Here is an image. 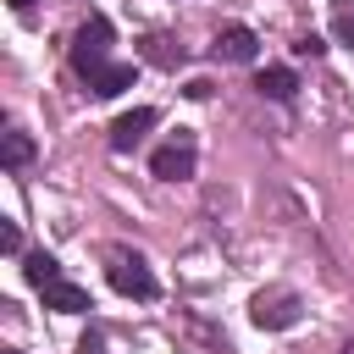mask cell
<instances>
[{"mask_svg":"<svg viewBox=\"0 0 354 354\" xmlns=\"http://www.w3.org/2000/svg\"><path fill=\"white\" fill-rule=\"evenodd\" d=\"M77 354H105V348H100V337H94V332H88V337H83V343H77Z\"/></svg>","mask_w":354,"mask_h":354,"instance_id":"2e32d148","label":"cell"},{"mask_svg":"<svg viewBox=\"0 0 354 354\" xmlns=\"http://www.w3.org/2000/svg\"><path fill=\"white\" fill-rule=\"evenodd\" d=\"M39 293H44V310H61V315H83L88 310V288H77L66 277H50Z\"/></svg>","mask_w":354,"mask_h":354,"instance_id":"52a82bcc","label":"cell"},{"mask_svg":"<svg viewBox=\"0 0 354 354\" xmlns=\"http://www.w3.org/2000/svg\"><path fill=\"white\" fill-rule=\"evenodd\" d=\"M0 160H6L11 171H22V166L33 160V138H28L22 127H11V133H6V144H0Z\"/></svg>","mask_w":354,"mask_h":354,"instance_id":"8fae6325","label":"cell"},{"mask_svg":"<svg viewBox=\"0 0 354 354\" xmlns=\"http://www.w3.org/2000/svg\"><path fill=\"white\" fill-rule=\"evenodd\" d=\"M0 354H17V348H0Z\"/></svg>","mask_w":354,"mask_h":354,"instance_id":"d6986e66","label":"cell"},{"mask_svg":"<svg viewBox=\"0 0 354 354\" xmlns=\"http://www.w3.org/2000/svg\"><path fill=\"white\" fill-rule=\"evenodd\" d=\"M249 315H254V326H266V332H277V326H293V321H299V293H293V288L254 293Z\"/></svg>","mask_w":354,"mask_h":354,"instance_id":"3957f363","label":"cell"},{"mask_svg":"<svg viewBox=\"0 0 354 354\" xmlns=\"http://www.w3.org/2000/svg\"><path fill=\"white\" fill-rule=\"evenodd\" d=\"M149 171H155L160 183H183V177H194V138L177 133L171 144H160V149L149 155Z\"/></svg>","mask_w":354,"mask_h":354,"instance_id":"277c9868","label":"cell"},{"mask_svg":"<svg viewBox=\"0 0 354 354\" xmlns=\"http://www.w3.org/2000/svg\"><path fill=\"white\" fill-rule=\"evenodd\" d=\"M332 33H337L343 44H354V11H348V6H337V17H332Z\"/></svg>","mask_w":354,"mask_h":354,"instance_id":"5bb4252c","label":"cell"},{"mask_svg":"<svg viewBox=\"0 0 354 354\" xmlns=\"http://www.w3.org/2000/svg\"><path fill=\"white\" fill-rule=\"evenodd\" d=\"M0 249H6V254H17V249H22V232H17V221H6V227H0Z\"/></svg>","mask_w":354,"mask_h":354,"instance_id":"9a60e30c","label":"cell"},{"mask_svg":"<svg viewBox=\"0 0 354 354\" xmlns=\"http://www.w3.org/2000/svg\"><path fill=\"white\" fill-rule=\"evenodd\" d=\"M138 55H144L149 66H166V72L188 61V50H183V44H177L171 33H144V39H138Z\"/></svg>","mask_w":354,"mask_h":354,"instance_id":"9c48e42d","label":"cell"},{"mask_svg":"<svg viewBox=\"0 0 354 354\" xmlns=\"http://www.w3.org/2000/svg\"><path fill=\"white\" fill-rule=\"evenodd\" d=\"M111 288L127 293V299H155L160 293V282L149 277V266L138 254H111Z\"/></svg>","mask_w":354,"mask_h":354,"instance_id":"7a4b0ae2","label":"cell"},{"mask_svg":"<svg viewBox=\"0 0 354 354\" xmlns=\"http://www.w3.org/2000/svg\"><path fill=\"white\" fill-rule=\"evenodd\" d=\"M254 88H260L266 100H277V105H288V100H293V88H299V77H293L288 66H266V72L254 77Z\"/></svg>","mask_w":354,"mask_h":354,"instance_id":"30bf717a","label":"cell"},{"mask_svg":"<svg viewBox=\"0 0 354 354\" xmlns=\"http://www.w3.org/2000/svg\"><path fill=\"white\" fill-rule=\"evenodd\" d=\"M210 50H216V61H238V66H243V61H254L260 39H254L243 22H227V28L216 33V44H210Z\"/></svg>","mask_w":354,"mask_h":354,"instance_id":"5b68a950","label":"cell"},{"mask_svg":"<svg viewBox=\"0 0 354 354\" xmlns=\"http://www.w3.org/2000/svg\"><path fill=\"white\" fill-rule=\"evenodd\" d=\"M105 55H111V17H88L83 28H77V39H72V72L88 83L100 66H105Z\"/></svg>","mask_w":354,"mask_h":354,"instance_id":"6da1fadb","label":"cell"},{"mask_svg":"<svg viewBox=\"0 0 354 354\" xmlns=\"http://www.w3.org/2000/svg\"><path fill=\"white\" fill-rule=\"evenodd\" d=\"M293 55H304V61H315V55H326V39H321V33H304V39L293 44Z\"/></svg>","mask_w":354,"mask_h":354,"instance_id":"4fadbf2b","label":"cell"},{"mask_svg":"<svg viewBox=\"0 0 354 354\" xmlns=\"http://www.w3.org/2000/svg\"><path fill=\"white\" fill-rule=\"evenodd\" d=\"M22 271H28V282H33V288H44L50 277H61V266H55V254H44V249H33Z\"/></svg>","mask_w":354,"mask_h":354,"instance_id":"7c38bea8","label":"cell"},{"mask_svg":"<svg viewBox=\"0 0 354 354\" xmlns=\"http://www.w3.org/2000/svg\"><path fill=\"white\" fill-rule=\"evenodd\" d=\"M337 354H354V343H343V348H337Z\"/></svg>","mask_w":354,"mask_h":354,"instance_id":"ac0fdd59","label":"cell"},{"mask_svg":"<svg viewBox=\"0 0 354 354\" xmlns=\"http://www.w3.org/2000/svg\"><path fill=\"white\" fill-rule=\"evenodd\" d=\"M149 127H155V111H149V105H138V111L116 116V122H111V149H122V155H127V149H133Z\"/></svg>","mask_w":354,"mask_h":354,"instance_id":"ba28073f","label":"cell"},{"mask_svg":"<svg viewBox=\"0 0 354 354\" xmlns=\"http://www.w3.org/2000/svg\"><path fill=\"white\" fill-rule=\"evenodd\" d=\"M133 77H138L133 61H105V66L88 77V94H94V100H116L122 88H133Z\"/></svg>","mask_w":354,"mask_h":354,"instance_id":"8992f818","label":"cell"},{"mask_svg":"<svg viewBox=\"0 0 354 354\" xmlns=\"http://www.w3.org/2000/svg\"><path fill=\"white\" fill-rule=\"evenodd\" d=\"M11 6H17V11H28V6H33V0H11Z\"/></svg>","mask_w":354,"mask_h":354,"instance_id":"e0dca14e","label":"cell"}]
</instances>
